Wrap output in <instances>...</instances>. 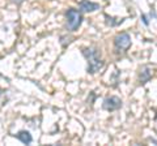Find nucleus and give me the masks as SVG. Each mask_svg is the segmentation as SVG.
Listing matches in <instances>:
<instances>
[{
  "mask_svg": "<svg viewBox=\"0 0 157 146\" xmlns=\"http://www.w3.org/2000/svg\"><path fill=\"white\" fill-rule=\"evenodd\" d=\"M66 17H67V26L71 31H76L78 27H80L81 22H82V14L80 11L77 9H73L70 8L66 13Z\"/></svg>",
  "mask_w": 157,
  "mask_h": 146,
  "instance_id": "2",
  "label": "nucleus"
},
{
  "mask_svg": "<svg viewBox=\"0 0 157 146\" xmlns=\"http://www.w3.org/2000/svg\"><path fill=\"white\" fill-rule=\"evenodd\" d=\"M82 55L88 60V73H96L104 67V61L100 59V52L96 48H82Z\"/></svg>",
  "mask_w": 157,
  "mask_h": 146,
  "instance_id": "1",
  "label": "nucleus"
},
{
  "mask_svg": "<svg viewBox=\"0 0 157 146\" xmlns=\"http://www.w3.org/2000/svg\"><path fill=\"white\" fill-rule=\"evenodd\" d=\"M114 45L118 50H127L131 46V37L128 33H119L114 38Z\"/></svg>",
  "mask_w": 157,
  "mask_h": 146,
  "instance_id": "3",
  "label": "nucleus"
},
{
  "mask_svg": "<svg viewBox=\"0 0 157 146\" xmlns=\"http://www.w3.org/2000/svg\"><path fill=\"white\" fill-rule=\"evenodd\" d=\"M24 2V0H13V3H16V4H21Z\"/></svg>",
  "mask_w": 157,
  "mask_h": 146,
  "instance_id": "10",
  "label": "nucleus"
},
{
  "mask_svg": "<svg viewBox=\"0 0 157 146\" xmlns=\"http://www.w3.org/2000/svg\"><path fill=\"white\" fill-rule=\"evenodd\" d=\"M14 137L18 138L20 141H21L22 144H25V145H29V144H32V134L28 132V130H21V132H18L17 134H14Z\"/></svg>",
  "mask_w": 157,
  "mask_h": 146,
  "instance_id": "6",
  "label": "nucleus"
},
{
  "mask_svg": "<svg viewBox=\"0 0 157 146\" xmlns=\"http://www.w3.org/2000/svg\"><path fill=\"white\" fill-rule=\"evenodd\" d=\"M104 108L107 111H115L122 107V100L118 97H109L104 100Z\"/></svg>",
  "mask_w": 157,
  "mask_h": 146,
  "instance_id": "4",
  "label": "nucleus"
},
{
  "mask_svg": "<svg viewBox=\"0 0 157 146\" xmlns=\"http://www.w3.org/2000/svg\"><path fill=\"white\" fill-rule=\"evenodd\" d=\"M143 71L144 72L140 73V81H141V84H145V82L152 77V72H151V69H149L148 67H144Z\"/></svg>",
  "mask_w": 157,
  "mask_h": 146,
  "instance_id": "7",
  "label": "nucleus"
},
{
  "mask_svg": "<svg viewBox=\"0 0 157 146\" xmlns=\"http://www.w3.org/2000/svg\"><path fill=\"white\" fill-rule=\"evenodd\" d=\"M106 17V22H107V25H110V26H115V25H119V24L123 21V20H119V21H114L115 18H110L109 16H105Z\"/></svg>",
  "mask_w": 157,
  "mask_h": 146,
  "instance_id": "8",
  "label": "nucleus"
},
{
  "mask_svg": "<svg viewBox=\"0 0 157 146\" xmlns=\"http://www.w3.org/2000/svg\"><path fill=\"white\" fill-rule=\"evenodd\" d=\"M78 7H80L81 12L89 13V12H94V11H97V9H100V4L89 2V0H81V2L78 3Z\"/></svg>",
  "mask_w": 157,
  "mask_h": 146,
  "instance_id": "5",
  "label": "nucleus"
},
{
  "mask_svg": "<svg viewBox=\"0 0 157 146\" xmlns=\"http://www.w3.org/2000/svg\"><path fill=\"white\" fill-rule=\"evenodd\" d=\"M141 18H143V21H144V24H145V25H148V20H147V16H145V14H141Z\"/></svg>",
  "mask_w": 157,
  "mask_h": 146,
  "instance_id": "9",
  "label": "nucleus"
}]
</instances>
